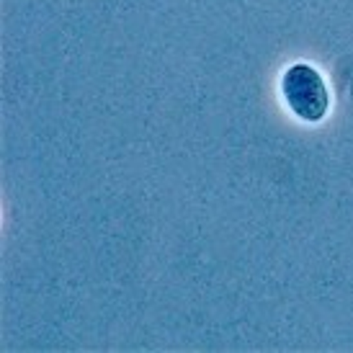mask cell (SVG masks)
Here are the masks:
<instances>
[{
    "mask_svg": "<svg viewBox=\"0 0 353 353\" xmlns=\"http://www.w3.org/2000/svg\"><path fill=\"white\" fill-rule=\"evenodd\" d=\"M281 96L289 111L302 121H320L330 111V90L323 72L307 62H296L281 75Z\"/></svg>",
    "mask_w": 353,
    "mask_h": 353,
    "instance_id": "obj_1",
    "label": "cell"
}]
</instances>
